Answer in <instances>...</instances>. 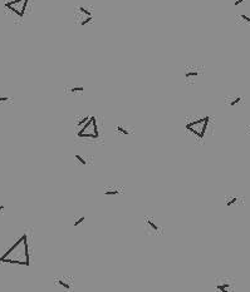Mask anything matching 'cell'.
<instances>
[{
	"instance_id": "1",
	"label": "cell",
	"mask_w": 250,
	"mask_h": 292,
	"mask_svg": "<svg viewBox=\"0 0 250 292\" xmlns=\"http://www.w3.org/2000/svg\"><path fill=\"white\" fill-rule=\"evenodd\" d=\"M209 120H210L209 117H204L201 119H199V120L192 122V123H187L186 129L190 130L191 133H193L196 137H199L200 139H202L205 133H206V128H207V124H209Z\"/></svg>"
},
{
	"instance_id": "2",
	"label": "cell",
	"mask_w": 250,
	"mask_h": 292,
	"mask_svg": "<svg viewBox=\"0 0 250 292\" xmlns=\"http://www.w3.org/2000/svg\"><path fill=\"white\" fill-rule=\"evenodd\" d=\"M29 0H10L5 3V8L9 9L11 13L17 14L19 18H23L25 14V9Z\"/></svg>"
},
{
	"instance_id": "3",
	"label": "cell",
	"mask_w": 250,
	"mask_h": 292,
	"mask_svg": "<svg viewBox=\"0 0 250 292\" xmlns=\"http://www.w3.org/2000/svg\"><path fill=\"white\" fill-rule=\"evenodd\" d=\"M23 244H24V253H25V262H27V266L30 264L29 262V251H28V241H27V234H23Z\"/></svg>"
},
{
	"instance_id": "4",
	"label": "cell",
	"mask_w": 250,
	"mask_h": 292,
	"mask_svg": "<svg viewBox=\"0 0 250 292\" xmlns=\"http://www.w3.org/2000/svg\"><path fill=\"white\" fill-rule=\"evenodd\" d=\"M57 283L59 285V286H62L63 288H66V290H70V285L67 282H64V281H62V280H58Z\"/></svg>"
},
{
	"instance_id": "5",
	"label": "cell",
	"mask_w": 250,
	"mask_h": 292,
	"mask_svg": "<svg viewBox=\"0 0 250 292\" xmlns=\"http://www.w3.org/2000/svg\"><path fill=\"white\" fill-rule=\"evenodd\" d=\"M78 10H79V11H80V13H83V14H86L87 16H92V13H91V11H89V10H88V9H86V8H84V6H79V8H78Z\"/></svg>"
},
{
	"instance_id": "6",
	"label": "cell",
	"mask_w": 250,
	"mask_h": 292,
	"mask_svg": "<svg viewBox=\"0 0 250 292\" xmlns=\"http://www.w3.org/2000/svg\"><path fill=\"white\" fill-rule=\"evenodd\" d=\"M219 291H221V292H231V291H228V288H229V285H219L217 287H216Z\"/></svg>"
},
{
	"instance_id": "7",
	"label": "cell",
	"mask_w": 250,
	"mask_h": 292,
	"mask_svg": "<svg viewBox=\"0 0 250 292\" xmlns=\"http://www.w3.org/2000/svg\"><path fill=\"white\" fill-rule=\"evenodd\" d=\"M116 129H117L118 132H121L122 134H126V136H128V134H130V132H128L127 129H125L122 126H117V127H116Z\"/></svg>"
},
{
	"instance_id": "8",
	"label": "cell",
	"mask_w": 250,
	"mask_h": 292,
	"mask_svg": "<svg viewBox=\"0 0 250 292\" xmlns=\"http://www.w3.org/2000/svg\"><path fill=\"white\" fill-rule=\"evenodd\" d=\"M240 100H241V97L235 98V99H232L231 102H229V105H230V107H234V105H236L238 103H240Z\"/></svg>"
},
{
	"instance_id": "9",
	"label": "cell",
	"mask_w": 250,
	"mask_h": 292,
	"mask_svg": "<svg viewBox=\"0 0 250 292\" xmlns=\"http://www.w3.org/2000/svg\"><path fill=\"white\" fill-rule=\"evenodd\" d=\"M92 20H93V16H87V18H84V19L80 21V25H82V26H84L86 24H88V23H89V21H92Z\"/></svg>"
},
{
	"instance_id": "10",
	"label": "cell",
	"mask_w": 250,
	"mask_h": 292,
	"mask_svg": "<svg viewBox=\"0 0 250 292\" xmlns=\"http://www.w3.org/2000/svg\"><path fill=\"white\" fill-rule=\"evenodd\" d=\"M197 75H199V73H197V72H186V73H185V77H186V78L197 77Z\"/></svg>"
},
{
	"instance_id": "11",
	"label": "cell",
	"mask_w": 250,
	"mask_h": 292,
	"mask_svg": "<svg viewBox=\"0 0 250 292\" xmlns=\"http://www.w3.org/2000/svg\"><path fill=\"white\" fill-rule=\"evenodd\" d=\"M84 90V88L83 87H74V88H70L69 89V92H72V93H77V92H83Z\"/></svg>"
},
{
	"instance_id": "12",
	"label": "cell",
	"mask_w": 250,
	"mask_h": 292,
	"mask_svg": "<svg viewBox=\"0 0 250 292\" xmlns=\"http://www.w3.org/2000/svg\"><path fill=\"white\" fill-rule=\"evenodd\" d=\"M84 219H86V217H84V216H82V217H79V218H78L77 221H76V222H74V227H77V226H79V224H80V223H82V222H83V221H84Z\"/></svg>"
},
{
	"instance_id": "13",
	"label": "cell",
	"mask_w": 250,
	"mask_h": 292,
	"mask_svg": "<svg viewBox=\"0 0 250 292\" xmlns=\"http://www.w3.org/2000/svg\"><path fill=\"white\" fill-rule=\"evenodd\" d=\"M104 194L106 196H116V194H118V191H106Z\"/></svg>"
},
{
	"instance_id": "14",
	"label": "cell",
	"mask_w": 250,
	"mask_h": 292,
	"mask_svg": "<svg viewBox=\"0 0 250 292\" xmlns=\"http://www.w3.org/2000/svg\"><path fill=\"white\" fill-rule=\"evenodd\" d=\"M76 159H78V161H79V162H80V163H82L83 166H86V163H87V162L84 161V159H83V157H80L79 154H77V156H76Z\"/></svg>"
},
{
	"instance_id": "15",
	"label": "cell",
	"mask_w": 250,
	"mask_h": 292,
	"mask_svg": "<svg viewBox=\"0 0 250 292\" xmlns=\"http://www.w3.org/2000/svg\"><path fill=\"white\" fill-rule=\"evenodd\" d=\"M147 223H148V226H150L151 228H154L155 231H157V229H158V227H157V226H156V224H155L152 221H147Z\"/></svg>"
},
{
	"instance_id": "16",
	"label": "cell",
	"mask_w": 250,
	"mask_h": 292,
	"mask_svg": "<svg viewBox=\"0 0 250 292\" xmlns=\"http://www.w3.org/2000/svg\"><path fill=\"white\" fill-rule=\"evenodd\" d=\"M240 18H241V19H244L245 21H246V23H250V16H248V15H245V14H241Z\"/></svg>"
},
{
	"instance_id": "17",
	"label": "cell",
	"mask_w": 250,
	"mask_h": 292,
	"mask_svg": "<svg viewBox=\"0 0 250 292\" xmlns=\"http://www.w3.org/2000/svg\"><path fill=\"white\" fill-rule=\"evenodd\" d=\"M236 201H238L236 198H231V199L229 201V202H226V206H228V207H230V206H231V205H234V203H235Z\"/></svg>"
},
{
	"instance_id": "18",
	"label": "cell",
	"mask_w": 250,
	"mask_h": 292,
	"mask_svg": "<svg viewBox=\"0 0 250 292\" xmlns=\"http://www.w3.org/2000/svg\"><path fill=\"white\" fill-rule=\"evenodd\" d=\"M88 119H89V117H86V118H83V119H82V120H79V122H78V126H82V124H86V122H87V120H88Z\"/></svg>"
},
{
	"instance_id": "19",
	"label": "cell",
	"mask_w": 250,
	"mask_h": 292,
	"mask_svg": "<svg viewBox=\"0 0 250 292\" xmlns=\"http://www.w3.org/2000/svg\"><path fill=\"white\" fill-rule=\"evenodd\" d=\"M244 1H245V0H235V1H234V5H235V6H238V5L243 4Z\"/></svg>"
},
{
	"instance_id": "20",
	"label": "cell",
	"mask_w": 250,
	"mask_h": 292,
	"mask_svg": "<svg viewBox=\"0 0 250 292\" xmlns=\"http://www.w3.org/2000/svg\"><path fill=\"white\" fill-rule=\"evenodd\" d=\"M6 100H9V98H6V97H0V103H1V102H6Z\"/></svg>"
},
{
	"instance_id": "21",
	"label": "cell",
	"mask_w": 250,
	"mask_h": 292,
	"mask_svg": "<svg viewBox=\"0 0 250 292\" xmlns=\"http://www.w3.org/2000/svg\"><path fill=\"white\" fill-rule=\"evenodd\" d=\"M4 209V206H0V211H3Z\"/></svg>"
}]
</instances>
